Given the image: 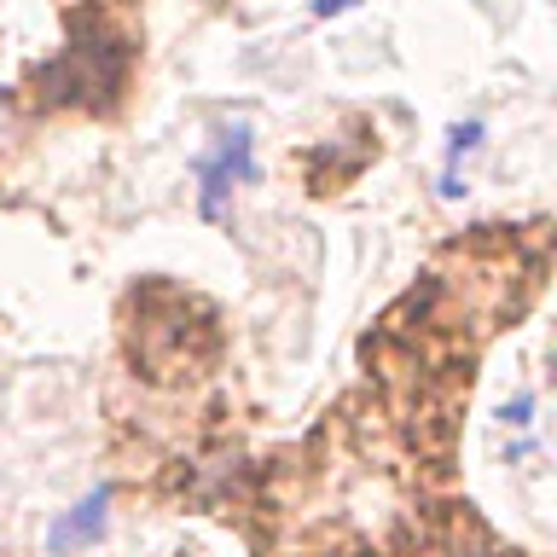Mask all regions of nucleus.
<instances>
[{
    "label": "nucleus",
    "instance_id": "7ed1b4c3",
    "mask_svg": "<svg viewBox=\"0 0 557 557\" xmlns=\"http://www.w3.org/2000/svg\"><path fill=\"white\" fill-rule=\"evenodd\" d=\"M348 0H313V12H343Z\"/></svg>",
    "mask_w": 557,
    "mask_h": 557
},
{
    "label": "nucleus",
    "instance_id": "f03ea898",
    "mask_svg": "<svg viewBox=\"0 0 557 557\" xmlns=\"http://www.w3.org/2000/svg\"><path fill=\"white\" fill-rule=\"evenodd\" d=\"M104 505H111V487H99V494L82 499L64 522H52V546L70 552V546H82V540H94V534L104 529Z\"/></svg>",
    "mask_w": 557,
    "mask_h": 557
},
{
    "label": "nucleus",
    "instance_id": "f257e3e1",
    "mask_svg": "<svg viewBox=\"0 0 557 557\" xmlns=\"http://www.w3.org/2000/svg\"><path fill=\"white\" fill-rule=\"evenodd\" d=\"M250 174H256V157H250V128L221 134L215 157H203V163H198V181H203V215L215 221V215H221V203H226V191H233V181H250Z\"/></svg>",
    "mask_w": 557,
    "mask_h": 557
}]
</instances>
